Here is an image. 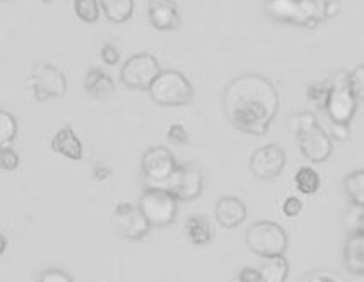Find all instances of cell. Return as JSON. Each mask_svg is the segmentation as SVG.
I'll return each instance as SVG.
<instances>
[{
    "instance_id": "3",
    "label": "cell",
    "mask_w": 364,
    "mask_h": 282,
    "mask_svg": "<svg viewBox=\"0 0 364 282\" xmlns=\"http://www.w3.org/2000/svg\"><path fill=\"white\" fill-rule=\"evenodd\" d=\"M149 94L159 107H185L192 103L196 90L190 79L180 70H163L151 86Z\"/></svg>"
},
{
    "instance_id": "34",
    "label": "cell",
    "mask_w": 364,
    "mask_h": 282,
    "mask_svg": "<svg viewBox=\"0 0 364 282\" xmlns=\"http://www.w3.org/2000/svg\"><path fill=\"white\" fill-rule=\"evenodd\" d=\"M100 57L107 65H117L118 60H120V52L113 45L105 43L100 50Z\"/></svg>"
},
{
    "instance_id": "5",
    "label": "cell",
    "mask_w": 364,
    "mask_h": 282,
    "mask_svg": "<svg viewBox=\"0 0 364 282\" xmlns=\"http://www.w3.org/2000/svg\"><path fill=\"white\" fill-rule=\"evenodd\" d=\"M139 209L146 216L152 228L173 224L178 214V199L164 188L149 187L139 199Z\"/></svg>"
},
{
    "instance_id": "4",
    "label": "cell",
    "mask_w": 364,
    "mask_h": 282,
    "mask_svg": "<svg viewBox=\"0 0 364 282\" xmlns=\"http://www.w3.org/2000/svg\"><path fill=\"white\" fill-rule=\"evenodd\" d=\"M245 239H247L250 251L262 259L284 255L287 245H289L284 228L272 221H257L250 224L245 233Z\"/></svg>"
},
{
    "instance_id": "22",
    "label": "cell",
    "mask_w": 364,
    "mask_h": 282,
    "mask_svg": "<svg viewBox=\"0 0 364 282\" xmlns=\"http://www.w3.org/2000/svg\"><path fill=\"white\" fill-rule=\"evenodd\" d=\"M344 192L355 207L364 209V170H354L346 175Z\"/></svg>"
},
{
    "instance_id": "21",
    "label": "cell",
    "mask_w": 364,
    "mask_h": 282,
    "mask_svg": "<svg viewBox=\"0 0 364 282\" xmlns=\"http://www.w3.org/2000/svg\"><path fill=\"white\" fill-rule=\"evenodd\" d=\"M260 273L262 282H286L289 276V260L286 259V255L264 259Z\"/></svg>"
},
{
    "instance_id": "37",
    "label": "cell",
    "mask_w": 364,
    "mask_h": 282,
    "mask_svg": "<svg viewBox=\"0 0 364 282\" xmlns=\"http://www.w3.org/2000/svg\"><path fill=\"white\" fill-rule=\"evenodd\" d=\"M361 229L364 231V212H363V216H361Z\"/></svg>"
},
{
    "instance_id": "19",
    "label": "cell",
    "mask_w": 364,
    "mask_h": 282,
    "mask_svg": "<svg viewBox=\"0 0 364 282\" xmlns=\"http://www.w3.org/2000/svg\"><path fill=\"white\" fill-rule=\"evenodd\" d=\"M185 234H187L188 242L196 246L209 245L213 239V228L210 222L204 216H190L185 224Z\"/></svg>"
},
{
    "instance_id": "11",
    "label": "cell",
    "mask_w": 364,
    "mask_h": 282,
    "mask_svg": "<svg viewBox=\"0 0 364 282\" xmlns=\"http://www.w3.org/2000/svg\"><path fill=\"white\" fill-rule=\"evenodd\" d=\"M204 187V175H202L198 168L192 166V164H180L175 173L171 175V178H169L164 190L173 193L178 200L190 202L202 195Z\"/></svg>"
},
{
    "instance_id": "14",
    "label": "cell",
    "mask_w": 364,
    "mask_h": 282,
    "mask_svg": "<svg viewBox=\"0 0 364 282\" xmlns=\"http://www.w3.org/2000/svg\"><path fill=\"white\" fill-rule=\"evenodd\" d=\"M215 221L226 229L238 228L240 224H243L245 219L248 216L247 204L243 200L238 199V197H223V199L218 200L214 209Z\"/></svg>"
},
{
    "instance_id": "35",
    "label": "cell",
    "mask_w": 364,
    "mask_h": 282,
    "mask_svg": "<svg viewBox=\"0 0 364 282\" xmlns=\"http://www.w3.org/2000/svg\"><path fill=\"white\" fill-rule=\"evenodd\" d=\"M238 282H262L260 269L245 267L238 273Z\"/></svg>"
},
{
    "instance_id": "15",
    "label": "cell",
    "mask_w": 364,
    "mask_h": 282,
    "mask_svg": "<svg viewBox=\"0 0 364 282\" xmlns=\"http://www.w3.org/2000/svg\"><path fill=\"white\" fill-rule=\"evenodd\" d=\"M344 259L346 271L353 276H364V231L358 229L347 234L344 242Z\"/></svg>"
},
{
    "instance_id": "32",
    "label": "cell",
    "mask_w": 364,
    "mask_h": 282,
    "mask_svg": "<svg viewBox=\"0 0 364 282\" xmlns=\"http://www.w3.org/2000/svg\"><path fill=\"white\" fill-rule=\"evenodd\" d=\"M301 210L303 202L301 199H298V197H287V199L282 202V214H284L286 217H298L299 214H301Z\"/></svg>"
},
{
    "instance_id": "10",
    "label": "cell",
    "mask_w": 364,
    "mask_h": 282,
    "mask_svg": "<svg viewBox=\"0 0 364 282\" xmlns=\"http://www.w3.org/2000/svg\"><path fill=\"white\" fill-rule=\"evenodd\" d=\"M287 156L284 147L279 144H269L257 149L250 158V171L258 180L270 182L282 175L286 168Z\"/></svg>"
},
{
    "instance_id": "16",
    "label": "cell",
    "mask_w": 364,
    "mask_h": 282,
    "mask_svg": "<svg viewBox=\"0 0 364 282\" xmlns=\"http://www.w3.org/2000/svg\"><path fill=\"white\" fill-rule=\"evenodd\" d=\"M52 151L70 161H80L84 158V147L75 130L72 127H62L52 139Z\"/></svg>"
},
{
    "instance_id": "31",
    "label": "cell",
    "mask_w": 364,
    "mask_h": 282,
    "mask_svg": "<svg viewBox=\"0 0 364 282\" xmlns=\"http://www.w3.org/2000/svg\"><path fill=\"white\" fill-rule=\"evenodd\" d=\"M21 164L19 154L16 153L14 149L7 147V149H2V154H0V166L6 171H16Z\"/></svg>"
},
{
    "instance_id": "17",
    "label": "cell",
    "mask_w": 364,
    "mask_h": 282,
    "mask_svg": "<svg viewBox=\"0 0 364 282\" xmlns=\"http://www.w3.org/2000/svg\"><path fill=\"white\" fill-rule=\"evenodd\" d=\"M269 14L281 23L308 28V19L299 0H269Z\"/></svg>"
},
{
    "instance_id": "9",
    "label": "cell",
    "mask_w": 364,
    "mask_h": 282,
    "mask_svg": "<svg viewBox=\"0 0 364 282\" xmlns=\"http://www.w3.org/2000/svg\"><path fill=\"white\" fill-rule=\"evenodd\" d=\"M347 77H349V74L342 81H332V90H330L327 104H325V112H327L333 127L349 129L350 121H353L355 112H358L359 101L350 92Z\"/></svg>"
},
{
    "instance_id": "28",
    "label": "cell",
    "mask_w": 364,
    "mask_h": 282,
    "mask_svg": "<svg viewBox=\"0 0 364 282\" xmlns=\"http://www.w3.org/2000/svg\"><path fill=\"white\" fill-rule=\"evenodd\" d=\"M299 282H349L342 273L336 271H328V269H318V271H311L304 273Z\"/></svg>"
},
{
    "instance_id": "18",
    "label": "cell",
    "mask_w": 364,
    "mask_h": 282,
    "mask_svg": "<svg viewBox=\"0 0 364 282\" xmlns=\"http://www.w3.org/2000/svg\"><path fill=\"white\" fill-rule=\"evenodd\" d=\"M84 90H86L89 96H92L96 99L107 98L108 94H112L115 91V81L103 69L91 67L86 75H84Z\"/></svg>"
},
{
    "instance_id": "26",
    "label": "cell",
    "mask_w": 364,
    "mask_h": 282,
    "mask_svg": "<svg viewBox=\"0 0 364 282\" xmlns=\"http://www.w3.org/2000/svg\"><path fill=\"white\" fill-rule=\"evenodd\" d=\"M100 11V0H74L75 16H77L80 21H84V23H98Z\"/></svg>"
},
{
    "instance_id": "12",
    "label": "cell",
    "mask_w": 364,
    "mask_h": 282,
    "mask_svg": "<svg viewBox=\"0 0 364 282\" xmlns=\"http://www.w3.org/2000/svg\"><path fill=\"white\" fill-rule=\"evenodd\" d=\"M115 226L118 233L127 239H142L149 233L152 226L149 224L139 205L118 204L115 207Z\"/></svg>"
},
{
    "instance_id": "20",
    "label": "cell",
    "mask_w": 364,
    "mask_h": 282,
    "mask_svg": "<svg viewBox=\"0 0 364 282\" xmlns=\"http://www.w3.org/2000/svg\"><path fill=\"white\" fill-rule=\"evenodd\" d=\"M100 6L108 21L115 24L127 23L134 14V0H100Z\"/></svg>"
},
{
    "instance_id": "2",
    "label": "cell",
    "mask_w": 364,
    "mask_h": 282,
    "mask_svg": "<svg viewBox=\"0 0 364 282\" xmlns=\"http://www.w3.org/2000/svg\"><path fill=\"white\" fill-rule=\"evenodd\" d=\"M296 139H298L299 151L310 163H325L333 153L332 139L311 113H301L294 119Z\"/></svg>"
},
{
    "instance_id": "38",
    "label": "cell",
    "mask_w": 364,
    "mask_h": 282,
    "mask_svg": "<svg viewBox=\"0 0 364 282\" xmlns=\"http://www.w3.org/2000/svg\"><path fill=\"white\" fill-rule=\"evenodd\" d=\"M2 2H11V0H2Z\"/></svg>"
},
{
    "instance_id": "1",
    "label": "cell",
    "mask_w": 364,
    "mask_h": 282,
    "mask_svg": "<svg viewBox=\"0 0 364 282\" xmlns=\"http://www.w3.org/2000/svg\"><path fill=\"white\" fill-rule=\"evenodd\" d=\"M279 92L260 74H241L228 82L223 94V109L236 130L264 137L277 116Z\"/></svg>"
},
{
    "instance_id": "13",
    "label": "cell",
    "mask_w": 364,
    "mask_h": 282,
    "mask_svg": "<svg viewBox=\"0 0 364 282\" xmlns=\"http://www.w3.org/2000/svg\"><path fill=\"white\" fill-rule=\"evenodd\" d=\"M147 18L158 31H175L180 28V11L173 0H149Z\"/></svg>"
},
{
    "instance_id": "8",
    "label": "cell",
    "mask_w": 364,
    "mask_h": 282,
    "mask_svg": "<svg viewBox=\"0 0 364 282\" xmlns=\"http://www.w3.org/2000/svg\"><path fill=\"white\" fill-rule=\"evenodd\" d=\"M178 166L180 164L176 163L175 154L164 146H156L147 149L141 161L144 180L149 183V187L154 188H166V183Z\"/></svg>"
},
{
    "instance_id": "6",
    "label": "cell",
    "mask_w": 364,
    "mask_h": 282,
    "mask_svg": "<svg viewBox=\"0 0 364 282\" xmlns=\"http://www.w3.org/2000/svg\"><path fill=\"white\" fill-rule=\"evenodd\" d=\"M29 86H31L33 96L40 103H45L48 99L62 98L67 92V77L60 69L48 64V62L38 60L31 67L29 74Z\"/></svg>"
},
{
    "instance_id": "36",
    "label": "cell",
    "mask_w": 364,
    "mask_h": 282,
    "mask_svg": "<svg viewBox=\"0 0 364 282\" xmlns=\"http://www.w3.org/2000/svg\"><path fill=\"white\" fill-rule=\"evenodd\" d=\"M338 11H341V6H338L337 0H328V7H327V16H328V19L336 18V16L338 14Z\"/></svg>"
},
{
    "instance_id": "29",
    "label": "cell",
    "mask_w": 364,
    "mask_h": 282,
    "mask_svg": "<svg viewBox=\"0 0 364 282\" xmlns=\"http://www.w3.org/2000/svg\"><path fill=\"white\" fill-rule=\"evenodd\" d=\"M349 90L354 94V98L364 103V65H358L347 77Z\"/></svg>"
},
{
    "instance_id": "24",
    "label": "cell",
    "mask_w": 364,
    "mask_h": 282,
    "mask_svg": "<svg viewBox=\"0 0 364 282\" xmlns=\"http://www.w3.org/2000/svg\"><path fill=\"white\" fill-rule=\"evenodd\" d=\"M299 2H301L304 14H306L308 29H315L320 23L328 19V0H299Z\"/></svg>"
},
{
    "instance_id": "25",
    "label": "cell",
    "mask_w": 364,
    "mask_h": 282,
    "mask_svg": "<svg viewBox=\"0 0 364 282\" xmlns=\"http://www.w3.org/2000/svg\"><path fill=\"white\" fill-rule=\"evenodd\" d=\"M16 136H18V120L9 112L2 109L0 112V146L2 149H7Z\"/></svg>"
},
{
    "instance_id": "30",
    "label": "cell",
    "mask_w": 364,
    "mask_h": 282,
    "mask_svg": "<svg viewBox=\"0 0 364 282\" xmlns=\"http://www.w3.org/2000/svg\"><path fill=\"white\" fill-rule=\"evenodd\" d=\"M166 139L169 142H173V144L185 146V144H188V142H190V132L183 124H180V121H175V124H171L168 127Z\"/></svg>"
},
{
    "instance_id": "23",
    "label": "cell",
    "mask_w": 364,
    "mask_h": 282,
    "mask_svg": "<svg viewBox=\"0 0 364 282\" xmlns=\"http://www.w3.org/2000/svg\"><path fill=\"white\" fill-rule=\"evenodd\" d=\"M294 183L298 192L303 195H315L321 187V178L311 166H301L296 171Z\"/></svg>"
},
{
    "instance_id": "33",
    "label": "cell",
    "mask_w": 364,
    "mask_h": 282,
    "mask_svg": "<svg viewBox=\"0 0 364 282\" xmlns=\"http://www.w3.org/2000/svg\"><path fill=\"white\" fill-rule=\"evenodd\" d=\"M38 282H74L67 272L58 271V269H48L40 276Z\"/></svg>"
},
{
    "instance_id": "7",
    "label": "cell",
    "mask_w": 364,
    "mask_h": 282,
    "mask_svg": "<svg viewBox=\"0 0 364 282\" xmlns=\"http://www.w3.org/2000/svg\"><path fill=\"white\" fill-rule=\"evenodd\" d=\"M163 72L158 58L151 53H137L125 60L120 69V81L129 90L149 91L158 75Z\"/></svg>"
},
{
    "instance_id": "27",
    "label": "cell",
    "mask_w": 364,
    "mask_h": 282,
    "mask_svg": "<svg viewBox=\"0 0 364 282\" xmlns=\"http://www.w3.org/2000/svg\"><path fill=\"white\" fill-rule=\"evenodd\" d=\"M330 90H332V81H321V82H315L308 87L306 96L308 99L313 101L316 107L325 109V104H327Z\"/></svg>"
}]
</instances>
